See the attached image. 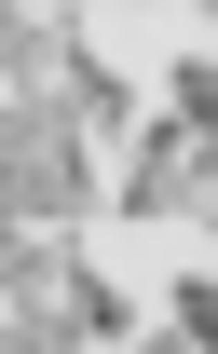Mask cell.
<instances>
[{
	"label": "cell",
	"mask_w": 218,
	"mask_h": 354,
	"mask_svg": "<svg viewBox=\"0 0 218 354\" xmlns=\"http://www.w3.org/2000/svg\"><path fill=\"white\" fill-rule=\"evenodd\" d=\"M82 136H123V82L69 41H28V68H14V218H28V245H69Z\"/></svg>",
	"instance_id": "6da1fadb"
},
{
	"label": "cell",
	"mask_w": 218,
	"mask_h": 354,
	"mask_svg": "<svg viewBox=\"0 0 218 354\" xmlns=\"http://www.w3.org/2000/svg\"><path fill=\"white\" fill-rule=\"evenodd\" d=\"M82 327H123V300L69 245H28V272H14V354H82Z\"/></svg>",
	"instance_id": "7a4b0ae2"
},
{
	"label": "cell",
	"mask_w": 218,
	"mask_h": 354,
	"mask_svg": "<svg viewBox=\"0 0 218 354\" xmlns=\"http://www.w3.org/2000/svg\"><path fill=\"white\" fill-rule=\"evenodd\" d=\"M191 177H205V68H177L164 136L136 150V218H150V232H177V218H191Z\"/></svg>",
	"instance_id": "3957f363"
},
{
	"label": "cell",
	"mask_w": 218,
	"mask_h": 354,
	"mask_svg": "<svg viewBox=\"0 0 218 354\" xmlns=\"http://www.w3.org/2000/svg\"><path fill=\"white\" fill-rule=\"evenodd\" d=\"M150 354H205V300H177V327H164Z\"/></svg>",
	"instance_id": "277c9868"
}]
</instances>
